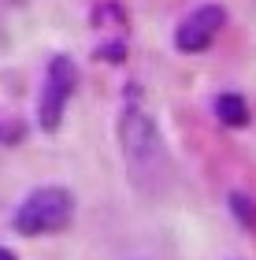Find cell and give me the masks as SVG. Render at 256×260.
I'll list each match as a JSON object with an SVG mask.
<instances>
[{
    "mask_svg": "<svg viewBox=\"0 0 256 260\" xmlns=\"http://www.w3.org/2000/svg\"><path fill=\"white\" fill-rule=\"evenodd\" d=\"M119 138H123V152L130 164V175L141 190H160V179L167 175V149L164 138L153 123V115L141 108H130L119 123Z\"/></svg>",
    "mask_w": 256,
    "mask_h": 260,
    "instance_id": "1",
    "label": "cell"
},
{
    "mask_svg": "<svg viewBox=\"0 0 256 260\" xmlns=\"http://www.w3.org/2000/svg\"><path fill=\"white\" fill-rule=\"evenodd\" d=\"M75 216V201L60 186H41L33 190L15 212V231L19 234H56L63 231Z\"/></svg>",
    "mask_w": 256,
    "mask_h": 260,
    "instance_id": "2",
    "label": "cell"
},
{
    "mask_svg": "<svg viewBox=\"0 0 256 260\" xmlns=\"http://www.w3.org/2000/svg\"><path fill=\"white\" fill-rule=\"evenodd\" d=\"M78 86V71L71 63V56H56L49 63V78H45V93H41V126L56 130L63 119V104Z\"/></svg>",
    "mask_w": 256,
    "mask_h": 260,
    "instance_id": "3",
    "label": "cell"
},
{
    "mask_svg": "<svg viewBox=\"0 0 256 260\" xmlns=\"http://www.w3.org/2000/svg\"><path fill=\"white\" fill-rule=\"evenodd\" d=\"M223 22H227V11L223 8H219V4H204V8H197L193 15L178 26L174 45H178L182 52H204L208 45L215 41V34L223 30Z\"/></svg>",
    "mask_w": 256,
    "mask_h": 260,
    "instance_id": "4",
    "label": "cell"
},
{
    "mask_svg": "<svg viewBox=\"0 0 256 260\" xmlns=\"http://www.w3.org/2000/svg\"><path fill=\"white\" fill-rule=\"evenodd\" d=\"M215 115H219V123H227V126H245L249 123V104L238 97V93H223V97L215 101Z\"/></svg>",
    "mask_w": 256,
    "mask_h": 260,
    "instance_id": "5",
    "label": "cell"
},
{
    "mask_svg": "<svg viewBox=\"0 0 256 260\" xmlns=\"http://www.w3.org/2000/svg\"><path fill=\"white\" fill-rule=\"evenodd\" d=\"M230 208L241 216V223H245V227H256V208H252L249 197H230Z\"/></svg>",
    "mask_w": 256,
    "mask_h": 260,
    "instance_id": "6",
    "label": "cell"
},
{
    "mask_svg": "<svg viewBox=\"0 0 256 260\" xmlns=\"http://www.w3.org/2000/svg\"><path fill=\"white\" fill-rule=\"evenodd\" d=\"M0 260H15V253H11V249H4V245H0Z\"/></svg>",
    "mask_w": 256,
    "mask_h": 260,
    "instance_id": "7",
    "label": "cell"
}]
</instances>
